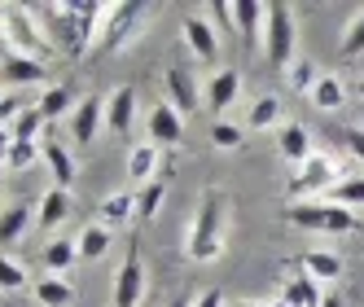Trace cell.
<instances>
[{"instance_id":"20","label":"cell","mask_w":364,"mask_h":307,"mask_svg":"<svg viewBox=\"0 0 364 307\" xmlns=\"http://www.w3.org/2000/svg\"><path fill=\"white\" fill-rule=\"evenodd\" d=\"M27 228H31V207H27V202H9V207H0V246H14Z\"/></svg>"},{"instance_id":"42","label":"cell","mask_w":364,"mask_h":307,"mask_svg":"<svg viewBox=\"0 0 364 307\" xmlns=\"http://www.w3.org/2000/svg\"><path fill=\"white\" fill-rule=\"evenodd\" d=\"M193 307H224V294H220V290H206V294L193 298Z\"/></svg>"},{"instance_id":"29","label":"cell","mask_w":364,"mask_h":307,"mask_svg":"<svg viewBox=\"0 0 364 307\" xmlns=\"http://www.w3.org/2000/svg\"><path fill=\"white\" fill-rule=\"evenodd\" d=\"M132 211H136L132 193H110L106 202H101V224H106V228H114V224H127V220H132Z\"/></svg>"},{"instance_id":"41","label":"cell","mask_w":364,"mask_h":307,"mask_svg":"<svg viewBox=\"0 0 364 307\" xmlns=\"http://www.w3.org/2000/svg\"><path fill=\"white\" fill-rule=\"evenodd\" d=\"M18 114H22V106H18L9 92H0V119H18Z\"/></svg>"},{"instance_id":"32","label":"cell","mask_w":364,"mask_h":307,"mask_svg":"<svg viewBox=\"0 0 364 307\" xmlns=\"http://www.w3.org/2000/svg\"><path fill=\"white\" fill-rule=\"evenodd\" d=\"M163 189H167V181H149V185H141V189L132 193V202H136V215H141V220H154V215H159Z\"/></svg>"},{"instance_id":"31","label":"cell","mask_w":364,"mask_h":307,"mask_svg":"<svg viewBox=\"0 0 364 307\" xmlns=\"http://www.w3.org/2000/svg\"><path fill=\"white\" fill-rule=\"evenodd\" d=\"M36 110L44 114V123H53V119H62V114L75 110V106H70V92H66L62 84H53V88H44V97L36 101Z\"/></svg>"},{"instance_id":"37","label":"cell","mask_w":364,"mask_h":307,"mask_svg":"<svg viewBox=\"0 0 364 307\" xmlns=\"http://www.w3.org/2000/svg\"><path fill=\"white\" fill-rule=\"evenodd\" d=\"M36 154H40V145H27V141H14V149H9V158H5V167H9V171H27V167L36 163Z\"/></svg>"},{"instance_id":"43","label":"cell","mask_w":364,"mask_h":307,"mask_svg":"<svg viewBox=\"0 0 364 307\" xmlns=\"http://www.w3.org/2000/svg\"><path fill=\"white\" fill-rule=\"evenodd\" d=\"M9 149H14V132H9V127H0V163L9 158Z\"/></svg>"},{"instance_id":"24","label":"cell","mask_w":364,"mask_h":307,"mask_svg":"<svg viewBox=\"0 0 364 307\" xmlns=\"http://www.w3.org/2000/svg\"><path fill=\"white\" fill-rule=\"evenodd\" d=\"M75 264H80V242L58 237V242L44 246V268L53 272V276H66V268H75Z\"/></svg>"},{"instance_id":"4","label":"cell","mask_w":364,"mask_h":307,"mask_svg":"<svg viewBox=\"0 0 364 307\" xmlns=\"http://www.w3.org/2000/svg\"><path fill=\"white\" fill-rule=\"evenodd\" d=\"M285 220L303 233H329V237H343V233H355L360 228V215L338 207V202H290L285 207Z\"/></svg>"},{"instance_id":"13","label":"cell","mask_w":364,"mask_h":307,"mask_svg":"<svg viewBox=\"0 0 364 307\" xmlns=\"http://www.w3.org/2000/svg\"><path fill=\"white\" fill-rule=\"evenodd\" d=\"M149 141L154 145H180V141H185V114H180L176 106H167V101H163V106H154L149 110Z\"/></svg>"},{"instance_id":"1","label":"cell","mask_w":364,"mask_h":307,"mask_svg":"<svg viewBox=\"0 0 364 307\" xmlns=\"http://www.w3.org/2000/svg\"><path fill=\"white\" fill-rule=\"evenodd\" d=\"M114 5H92V0H62V5H36V18L44 22L48 40H53L58 53L66 58H84L88 48L101 40Z\"/></svg>"},{"instance_id":"36","label":"cell","mask_w":364,"mask_h":307,"mask_svg":"<svg viewBox=\"0 0 364 307\" xmlns=\"http://www.w3.org/2000/svg\"><path fill=\"white\" fill-rule=\"evenodd\" d=\"M343 58H364V14H355V22L347 27V36H343Z\"/></svg>"},{"instance_id":"9","label":"cell","mask_w":364,"mask_h":307,"mask_svg":"<svg viewBox=\"0 0 364 307\" xmlns=\"http://www.w3.org/2000/svg\"><path fill=\"white\" fill-rule=\"evenodd\" d=\"M163 84H167V106H176L180 114H193V110H198L202 97H198V80H193L189 62H167Z\"/></svg>"},{"instance_id":"18","label":"cell","mask_w":364,"mask_h":307,"mask_svg":"<svg viewBox=\"0 0 364 307\" xmlns=\"http://www.w3.org/2000/svg\"><path fill=\"white\" fill-rule=\"evenodd\" d=\"M299 268L316 281V286H329V281L343 276V259H338V254H329V250H307Z\"/></svg>"},{"instance_id":"3","label":"cell","mask_w":364,"mask_h":307,"mask_svg":"<svg viewBox=\"0 0 364 307\" xmlns=\"http://www.w3.org/2000/svg\"><path fill=\"white\" fill-rule=\"evenodd\" d=\"M0 31H5V40H9V53L36 58V62L58 53L53 40H48V31H44V22L27 5H5V9H0Z\"/></svg>"},{"instance_id":"12","label":"cell","mask_w":364,"mask_h":307,"mask_svg":"<svg viewBox=\"0 0 364 307\" xmlns=\"http://www.w3.org/2000/svg\"><path fill=\"white\" fill-rule=\"evenodd\" d=\"M180 36H185V44L193 48L198 62H215V58H220V36H215V27H211L206 18L189 14L185 22H180Z\"/></svg>"},{"instance_id":"5","label":"cell","mask_w":364,"mask_h":307,"mask_svg":"<svg viewBox=\"0 0 364 307\" xmlns=\"http://www.w3.org/2000/svg\"><path fill=\"white\" fill-rule=\"evenodd\" d=\"M294 44H299L294 9L285 5V0H272L268 22H264V58L272 62V70H290L294 66Z\"/></svg>"},{"instance_id":"47","label":"cell","mask_w":364,"mask_h":307,"mask_svg":"<svg viewBox=\"0 0 364 307\" xmlns=\"http://www.w3.org/2000/svg\"><path fill=\"white\" fill-rule=\"evenodd\" d=\"M272 307H290V303H285V298H277V303H272Z\"/></svg>"},{"instance_id":"26","label":"cell","mask_w":364,"mask_h":307,"mask_svg":"<svg viewBox=\"0 0 364 307\" xmlns=\"http://www.w3.org/2000/svg\"><path fill=\"white\" fill-rule=\"evenodd\" d=\"M347 101V84L338 80V75H321V84L311 88V106L316 110H343Z\"/></svg>"},{"instance_id":"19","label":"cell","mask_w":364,"mask_h":307,"mask_svg":"<svg viewBox=\"0 0 364 307\" xmlns=\"http://www.w3.org/2000/svg\"><path fill=\"white\" fill-rule=\"evenodd\" d=\"M66 215H70V189L53 185V189L40 198V215H36V224H40V228H58V224H66Z\"/></svg>"},{"instance_id":"23","label":"cell","mask_w":364,"mask_h":307,"mask_svg":"<svg viewBox=\"0 0 364 307\" xmlns=\"http://www.w3.org/2000/svg\"><path fill=\"white\" fill-rule=\"evenodd\" d=\"M44 75H48V66L36 62V58H22V53L5 58V80L9 84H44Z\"/></svg>"},{"instance_id":"46","label":"cell","mask_w":364,"mask_h":307,"mask_svg":"<svg viewBox=\"0 0 364 307\" xmlns=\"http://www.w3.org/2000/svg\"><path fill=\"white\" fill-rule=\"evenodd\" d=\"M355 97H360V101H364V80H360V84H355Z\"/></svg>"},{"instance_id":"8","label":"cell","mask_w":364,"mask_h":307,"mask_svg":"<svg viewBox=\"0 0 364 307\" xmlns=\"http://www.w3.org/2000/svg\"><path fill=\"white\" fill-rule=\"evenodd\" d=\"M141 298H145V264H141V250L132 246L114 272V307H136Z\"/></svg>"},{"instance_id":"30","label":"cell","mask_w":364,"mask_h":307,"mask_svg":"<svg viewBox=\"0 0 364 307\" xmlns=\"http://www.w3.org/2000/svg\"><path fill=\"white\" fill-rule=\"evenodd\" d=\"M110 250V228L106 224H88L80 233V259H101Z\"/></svg>"},{"instance_id":"25","label":"cell","mask_w":364,"mask_h":307,"mask_svg":"<svg viewBox=\"0 0 364 307\" xmlns=\"http://www.w3.org/2000/svg\"><path fill=\"white\" fill-rule=\"evenodd\" d=\"M40 149H44V163L53 167V181L62 189H70L75 185V158H70V149H62V141H44Z\"/></svg>"},{"instance_id":"40","label":"cell","mask_w":364,"mask_h":307,"mask_svg":"<svg viewBox=\"0 0 364 307\" xmlns=\"http://www.w3.org/2000/svg\"><path fill=\"white\" fill-rule=\"evenodd\" d=\"M211 18L220 22V27H237V22H232V5H228V0H215V5H211Z\"/></svg>"},{"instance_id":"17","label":"cell","mask_w":364,"mask_h":307,"mask_svg":"<svg viewBox=\"0 0 364 307\" xmlns=\"http://www.w3.org/2000/svg\"><path fill=\"white\" fill-rule=\"evenodd\" d=\"M277 141H281V154H285L290 163H299V167L311 158V154H316V149H311V136H307V127H303V123H281Z\"/></svg>"},{"instance_id":"14","label":"cell","mask_w":364,"mask_h":307,"mask_svg":"<svg viewBox=\"0 0 364 307\" xmlns=\"http://www.w3.org/2000/svg\"><path fill=\"white\" fill-rule=\"evenodd\" d=\"M232 22L242 27V40H246V48H259V44H264L268 5H259V0H237V5H232Z\"/></svg>"},{"instance_id":"7","label":"cell","mask_w":364,"mask_h":307,"mask_svg":"<svg viewBox=\"0 0 364 307\" xmlns=\"http://www.w3.org/2000/svg\"><path fill=\"white\" fill-rule=\"evenodd\" d=\"M149 9L141 5V0H127V5H114L110 9V18H106V27H101V40H97V48L101 53H119V48L136 36V27H141V18H145Z\"/></svg>"},{"instance_id":"33","label":"cell","mask_w":364,"mask_h":307,"mask_svg":"<svg viewBox=\"0 0 364 307\" xmlns=\"http://www.w3.org/2000/svg\"><path fill=\"white\" fill-rule=\"evenodd\" d=\"M40 127H44V114L36 110V106H22V114L14 119V141H27V145H36V136H40Z\"/></svg>"},{"instance_id":"28","label":"cell","mask_w":364,"mask_h":307,"mask_svg":"<svg viewBox=\"0 0 364 307\" xmlns=\"http://www.w3.org/2000/svg\"><path fill=\"white\" fill-rule=\"evenodd\" d=\"M329 202H338V207H347V211L364 207V176H343V181L329 189Z\"/></svg>"},{"instance_id":"35","label":"cell","mask_w":364,"mask_h":307,"mask_svg":"<svg viewBox=\"0 0 364 307\" xmlns=\"http://www.w3.org/2000/svg\"><path fill=\"white\" fill-rule=\"evenodd\" d=\"M316 84H321V66L316 62H294L290 66V88L294 92H311Z\"/></svg>"},{"instance_id":"45","label":"cell","mask_w":364,"mask_h":307,"mask_svg":"<svg viewBox=\"0 0 364 307\" xmlns=\"http://www.w3.org/2000/svg\"><path fill=\"white\" fill-rule=\"evenodd\" d=\"M167 307H193V294H176V298H171Z\"/></svg>"},{"instance_id":"22","label":"cell","mask_w":364,"mask_h":307,"mask_svg":"<svg viewBox=\"0 0 364 307\" xmlns=\"http://www.w3.org/2000/svg\"><path fill=\"white\" fill-rule=\"evenodd\" d=\"M281 298L290 303V307H321V298H325V290L311 281L307 272H299V276H290L285 281V290H281Z\"/></svg>"},{"instance_id":"6","label":"cell","mask_w":364,"mask_h":307,"mask_svg":"<svg viewBox=\"0 0 364 307\" xmlns=\"http://www.w3.org/2000/svg\"><path fill=\"white\" fill-rule=\"evenodd\" d=\"M343 167H338V158H333V154H311V158L290 176V198L294 202H316V193H329L338 181H343Z\"/></svg>"},{"instance_id":"48","label":"cell","mask_w":364,"mask_h":307,"mask_svg":"<svg viewBox=\"0 0 364 307\" xmlns=\"http://www.w3.org/2000/svg\"><path fill=\"white\" fill-rule=\"evenodd\" d=\"M0 189H5V171H0Z\"/></svg>"},{"instance_id":"10","label":"cell","mask_w":364,"mask_h":307,"mask_svg":"<svg viewBox=\"0 0 364 307\" xmlns=\"http://www.w3.org/2000/svg\"><path fill=\"white\" fill-rule=\"evenodd\" d=\"M132 119H136V88L119 84L106 97V132L110 136H127V132H132Z\"/></svg>"},{"instance_id":"16","label":"cell","mask_w":364,"mask_h":307,"mask_svg":"<svg viewBox=\"0 0 364 307\" xmlns=\"http://www.w3.org/2000/svg\"><path fill=\"white\" fill-rule=\"evenodd\" d=\"M242 92V75L237 70H215V80L206 84V110H228Z\"/></svg>"},{"instance_id":"34","label":"cell","mask_w":364,"mask_h":307,"mask_svg":"<svg viewBox=\"0 0 364 307\" xmlns=\"http://www.w3.org/2000/svg\"><path fill=\"white\" fill-rule=\"evenodd\" d=\"M27 281H31V276H27V268H22L14 254L0 250V290H22Z\"/></svg>"},{"instance_id":"11","label":"cell","mask_w":364,"mask_h":307,"mask_svg":"<svg viewBox=\"0 0 364 307\" xmlns=\"http://www.w3.org/2000/svg\"><path fill=\"white\" fill-rule=\"evenodd\" d=\"M101 123H106V101L101 97H84L80 106L70 110V132H75V145H92Z\"/></svg>"},{"instance_id":"49","label":"cell","mask_w":364,"mask_h":307,"mask_svg":"<svg viewBox=\"0 0 364 307\" xmlns=\"http://www.w3.org/2000/svg\"><path fill=\"white\" fill-rule=\"evenodd\" d=\"M242 307H259V303H242Z\"/></svg>"},{"instance_id":"39","label":"cell","mask_w":364,"mask_h":307,"mask_svg":"<svg viewBox=\"0 0 364 307\" xmlns=\"http://www.w3.org/2000/svg\"><path fill=\"white\" fill-rule=\"evenodd\" d=\"M338 141H343V145L355 154V158L364 163V127H355V123H351V127H343V132H338Z\"/></svg>"},{"instance_id":"2","label":"cell","mask_w":364,"mask_h":307,"mask_svg":"<svg viewBox=\"0 0 364 307\" xmlns=\"http://www.w3.org/2000/svg\"><path fill=\"white\" fill-rule=\"evenodd\" d=\"M228 215H232L228 211V193L220 185L202 189L198 211H193V228H189V242H185V250H189L193 264H211V259H220V254H224Z\"/></svg>"},{"instance_id":"27","label":"cell","mask_w":364,"mask_h":307,"mask_svg":"<svg viewBox=\"0 0 364 307\" xmlns=\"http://www.w3.org/2000/svg\"><path fill=\"white\" fill-rule=\"evenodd\" d=\"M277 123H281V101L277 97H259L250 106V114H246V127L250 132H268V127H277Z\"/></svg>"},{"instance_id":"38","label":"cell","mask_w":364,"mask_h":307,"mask_svg":"<svg viewBox=\"0 0 364 307\" xmlns=\"http://www.w3.org/2000/svg\"><path fill=\"white\" fill-rule=\"evenodd\" d=\"M211 141H215V149H237V145H242V127L215 123V127H211Z\"/></svg>"},{"instance_id":"15","label":"cell","mask_w":364,"mask_h":307,"mask_svg":"<svg viewBox=\"0 0 364 307\" xmlns=\"http://www.w3.org/2000/svg\"><path fill=\"white\" fill-rule=\"evenodd\" d=\"M159 171H163V149L154 141L132 145V154H127V176L141 181V185H149V181H159Z\"/></svg>"},{"instance_id":"44","label":"cell","mask_w":364,"mask_h":307,"mask_svg":"<svg viewBox=\"0 0 364 307\" xmlns=\"http://www.w3.org/2000/svg\"><path fill=\"white\" fill-rule=\"evenodd\" d=\"M321 307H347V303H343V294H325V298H321Z\"/></svg>"},{"instance_id":"21","label":"cell","mask_w":364,"mask_h":307,"mask_svg":"<svg viewBox=\"0 0 364 307\" xmlns=\"http://www.w3.org/2000/svg\"><path fill=\"white\" fill-rule=\"evenodd\" d=\"M36 303H40V307H70V303H75V286H70L66 276H53V272H48V276L36 281Z\"/></svg>"}]
</instances>
